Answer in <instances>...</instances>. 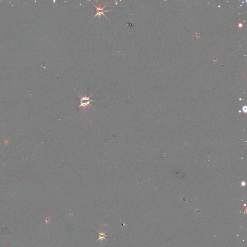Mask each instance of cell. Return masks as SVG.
Here are the masks:
<instances>
[{
  "mask_svg": "<svg viewBox=\"0 0 247 247\" xmlns=\"http://www.w3.org/2000/svg\"><path fill=\"white\" fill-rule=\"evenodd\" d=\"M78 94L79 95L80 100L79 106L78 108L79 109V108H80L81 107H82L84 109L87 108H90V107H91L93 108L92 106H91V105L90 104V103L92 102L96 101V100H93L90 99V97L92 96L93 94H91L88 97L87 96V93L85 94L84 96H82L81 94H80L79 93H78Z\"/></svg>",
  "mask_w": 247,
  "mask_h": 247,
  "instance_id": "obj_1",
  "label": "cell"
},
{
  "mask_svg": "<svg viewBox=\"0 0 247 247\" xmlns=\"http://www.w3.org/2000/svg\"><path fill=\"white\" fill-rule=\"evenodd\" d=\"M107 4H108V3H107ZM107 5H104L103 7H102V4H100V5H99V6H96V5H94V4L93 3H92L93 5H94V6L95 7H96V15H95L94 16V17H93V18H95V17H97V16H98V17H99L100 19H101V17H102V15H103V16H104L105 17H106V18H107L108 19V18H107V17H106V16H105V15H104V12H110V11H111L110 10H104V8L106 7V5H107Z\"/></svg>",
  "mask_w": 247,
  "mask_h": 247,
  "instance_id": "obj_2",
  "label": "cell"
},
{
  "mask_svg": "<svg viewBox=\"0 0 247 247\" xmlns=\"http://www.w3.org/2000/svg\"><path fill=\"white\" fill-rule=\"evenodd\" d=\"M100 230H101V232H100V231H98V233L100 234V236H99V238L98 239L97 241H99V240H103V239H104L105 240H106V238H105V237H108V236H106V234H105V233H103V231H102V229Z\"/></svg>",
  "mask_w": 247,
  "mask_h": 247,
  "instance_id": "obj_3",
  "label": "cell"
}]
</instances>
